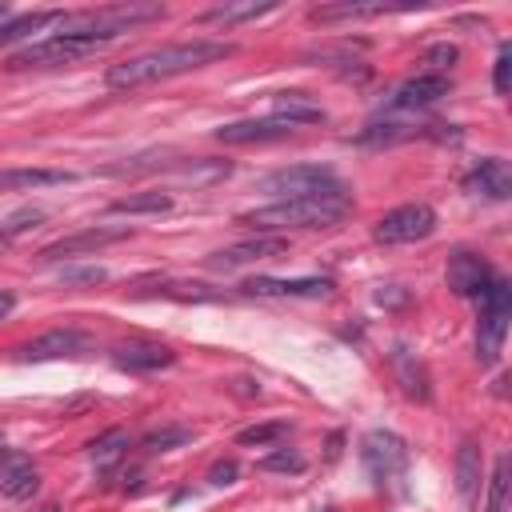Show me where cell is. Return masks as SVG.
Returning <instances> with one entry per match:
<instances>
[{"label": "cell", "mask_w": 512, "mask_h": 512, "mask_svg": "<svg viewBox=\"0 0 512 512\" xmlns=\"http://www.w3.org/2000/svg\"><path fill=\"white\" fill-rule=\"evenodd\" d=\"M36 484H40V472L32 468V460L0 448V492L12 500H24L36 492Z\"/></svg>", "instance_id": "16"}, {"label": "cell", "mask_w": 512, "mask_h": 512, "mask_svg": "<svg viewBox=\"0 0 512 512\" xmlns=\"http://www.w3.org/2000/svg\"><path fill=\"white\" fill-rule=\"evenodd\" d=\"M272 116L296 128V124H320L324 120V108L316 100H308L304 92H276L272 96Z\"/></svg>", "instance_id": "18"}, {"label": "cell", "mask_w": 512, "mask_h": 512, "mask_svg": "<svg viewBox=\"0 0 512 512\" xmlns=\"http://www.w3.org/2000/svg\"><path fill=\"white\" fill-rule=\"evenodd\" d=\"M288 248L284 236H256V240H244V244H232V248H220L212 256V268H240V264H252V260H268V256H280Z\"/></svg>", "instance_id": "15"}, {"label": "cell", "mask_w": 512, "mask_h": 512, "mask_svg": "<svg viewBox=\"0 0 512 512\" xmlns=\"http://www.w3.org/2000/svg\"><path fill=\"white\" fill-rule=\"evenodd\" d=\"M508 320H512V288L508 280H492L480 296V320H476V360L480 364H496L504 336H508Z\"/></svg>", "instance_id": "3"}, {"label": "cell", "mask_w": 512, "mask_h": 512, "mask_svg": "<svg viewBox=\"0 0 512 512\" xmlns=\"http://www.w3.org/2000/svg\"><path fill=\"white\" fill-rule=\"evenodd\" d=\"M168 208H172L168 192H132V196H120L108 204V212H128V216H160Z\"/></svg>", "instance_id": "22"}, {"label": "cell", "mask_w": 512, "mask_h": 512, "mask_svg": "<svg viewBox=\"0 0 512 512\" xmlns=\"http://www.w3.org/2000/svg\"><path fill=\"white\" fill-rule=\"evenodd\" d=\"M236 476H240V464H236V460H216L212 472H208V484L228 488V484H236Z\"/></svg>", "instance_id": "34"}, {"label": "cell", "mask_w": 512, "mask_h": 512, "mask_svg": "<svg viewBox=\"0 0 512 512\" xmlns=\"http://www.w3.org/2000/svg\"><path fill=\"white\" fill-rule=\"evenodd\" d=\"M84 348H88V336L84 332H76V328H52V332H40L28 344H20L16 348V360H24V364L60 360V356H80Z\"/></svg>", "instance_id": "9"}, {"label": "cell", "mask_w": 512, "mask_h": 512, "mask_svg": "<svg viewBox=\"0 0 512 512\" xmlns=\"http://www.w3.org/2000/svg\"><path fill=\"white\" fill-rule=\"evenodd\" d=\"M40 220H44V212H40V208H24V212H16V216H8V220L0 224V240H12V236H20V232L36 228Z\"/></svg>", "instance_id": "30"}, {"label": "cell", "mask_w": 512, "mask_h": 512, "mask_svg": "<svg viewBox=\"0 0 512 512\" xmlns=\"http://www.w3.org/2000/svg\"><path fill=\"white\" fill-rule=\"evenodd\" d=\"M288 420H268V424H252V428H244L240 436H236V444L240 448H268V444H276L280 436H288Z\"/></svg>", "instance_id": "27"}, {"label": "cell", "mask_w": 512, "mask_h": 512, "mask_svg": "<svg viewBox=\"0 0 512 512\" xmlns=\"http://www.w3.org/2000/svg\"><path fill=\"white\" fill-rule=\"evenodd\" d=\"M464 192L484 196V200H508V196H512V172H508V160H500V156L480 160V164L464 176Z\"/></svg>", "instance_id": "11"}, {"label": "cell", "mask_w": 512, "mask_h": 512, "mask_svg": "<svg viewBox=\"0 0 512 512\" xmlns=\"http://www.w3.org/2000/svg\"><path fill=\"white\" fill-rule=\"evenodd\" d=\"M60 16H64V12H24V16L4 20V24H0V48L24 40V36H32V32H40L44 24H56Z\"/></svg>", "instance_id": "23"}, {"label": "cell", "mask_w": 512, "mask_h": 512, "mask_svg": "<svg viewBox=\"0 0 512 512\" xmlns=\"http://www.w3.org/2000/svg\"><path fill=\"white\" fill-rule=\"evenodd\" d=\"M448 88H452V84H448L444 72H420V76L404 80V84L392 92L388 108H392V112H420V108L436 104L440 96H448Z\"/></svg>", "instance_id": "10"}, {"label": "cell", "mask_w": 512, "mask_h": 512, "mask_svg": "<svg viewBox=\"0 0 512 512\" xmlns=\"http://www.w3.org/2000/svg\"><path fill=\"white\" fill-rule=\"evenodd\" d=\"M392 12L388 4H324V8H312V20L328 24V20H360V16H384Z\"/></svg>", "instance_id": "25"}, {"label": "cell", "mask_w": 512, "mask_h": 512, "mask_svg": "<svg viewBox=\"0 0 512 512\" xmlns=\"http://www.w3.org/2000/svg\"><path fill=\"white\" fill-rule=\"evenodd\" d=\"M112 360H116V368H128V372H156V368H168L176 360V352L164 344H124V348H116Z\"/></svg>", "instance_id": "17"}, {"label": "cell", "mask_w": 512, "mask_h": 512, "mask_svg": "<svg viewBox=\"0 0 512 512\" xmlns=\"http://www.w3.org/2000/svg\"><path fill=\"white\" fill-rule=\"evenodd\" d=\"M444 280H448V288H452L456 296H464V300H480V296H484V288L496 280V272L488 268V260H484L480 252L456 248V252L448 256Z\"/></svg>", "instance_id": "8"}, {"label": "cell", "mask_w": 512, "mask_h": 512, "mask_svg": "<svg viewBox=\"0 0 512 512\" xmlns=\"http://www.w3.org/2000/svg\"><path fill=\"white\" fill-rule=\"evenodd\" d=\"M260 468H264V472H300V468H304V456H296V452H288V448H276V452H268V456L260 460Z\"/></svg>", "instance_id": "31"}, {"label": "cell", "mask_w": 512, "mask_h": 512, "mask_svg": "<svg viewBox=\"0 0 512 512\" xmlns=\"http://www.w3.org/2000/svg\"><path fill=\"white\" fill-rule=\"evenodd\" d=\"M432 232H436V212L428 204H400L376 220L372 240L376 244H416V240H428Z\"/></svg>", "instance_id": "7"}, {"label": "cell", "mask_w": 512, "mask_h": 512, "mask_svg": "<svg viewBox=\"0 0 512 512\" xmlns=\"http://www.w3.org/2000/svg\"><path fill=\"white\" fill-rule=\"evenodd\" d=\"M476 484H480V448L472 440H464L460 452H456V488H460L464 500H472Z\"/></svg>", "instance_id": "24"}, {"label": "cell", "mask_w": 512, "mask_h": 512, "mask_svg": "<svg viewBox=\"0 0 512 512\" xmlns=\"http://www.w3.org/2000/svg\"><path fill=\"white\" fill-rule=\"evenodd\" d=\"M392 372H396V380L404 384V392H408L412 400H428V396H432L424 364H420L404 344H396V348H392Z\"/></svg>", "instance_id": "20"}, {"label": "cell", "mask_w": 512, "mask_h": 512, "mask_svg": "<svg viewBox=\"0 0 512 512\" xmlns=\"http://www.w3.org/2000/svg\"><path fill=\"white\" fill-rule=\"evenodd\" d=\"M268 12H276V0H244V4H220V8H208L200 20H208V24H240V20H260V16H268Z\"/></svg>", "instance_id": "21"}, {"label": "cell", "mask_w": 512, "mask_h": 512, "mask_svg": "<svg viewBox=\"0 0 512 512\" xmlns=\"http://www.w3.org/2000/svg\"><path fill=\"white\" fill-rule=\"evenodd\" d=\"M104 40H88V36H48V40H36L28 48H20L8 68H60V64H76L92 52H100Z\"/></svg>", "instance_id": "5"}, {"label": "cell", "mask_w": 512, "mask_h": 512, "mask_svg": "<svg viewBox=\"0 0 512 512\" xmlns=\"http://www.w3.org/2000/svg\"><path fill=\"white\" fill-rule=\"evenodd\" d=\"M324 512H332V508H324Z\"/></svg>", "instance_id": "38"}, {"label": "cell", "mask_w": 512, "mask_h": 512, "mask_svg": "<svg viewBox=\"0 0 512 512\" xmlns=\"http://www.w3.org/2000/svg\"><path fill=\"white\" fill-rule=\"evenodd\" d=\"M68 180L72 172H60V168H0V192H28V188H48Z\"/></svg>", "instance_id": "19"}, {"label": "cell", "mask_w": 512, "mask_h": 512, "mask_svg": "<svg viewBox=\"0 0 512 512\" xmlns=\"http://www.w3.org/2000/svg\"><path fill=\"white\" fill-rule=\"evenodd\" d=\"M236 52V44L228 40H180V44H164V48H148L140 56H128L120 64H112L104 72V84L124 92V88H140V84H156L168 76H184L192 68L228 60Z\"/></svg>", "instance_id": "1"}, {"label": "cell", "mask_w": 512, "mask_h": 512, "mask_svg": "<svg viewBox=\"0 0 512 512\" xmlns=\"http://www.w3.org/2000/svg\"><path fill=\"white\" fill-rule=\"evenodd\" d=\"M104 280V268H72L64 272V284H100Z\"/></svg>", "instance_id": "35"}, {"label": "cell", "mask_w": 512, "mask_h": 512, "mask_svg": "<svg viewBox=\"0 0 512 512\" xmlns=\"http://www.w3.org/2000/svg\"><path fill=\"white\" fill-rule=\"evenodd\" d=\"M292 136V124L268 116V120H236V124H224L216 128V140L220 144H268V140H284Z\"/></svg>", "instance_id": "14"}, {"label": "cell", "mask_w": 512, "mask_h": 512, "mask_svg": "<svg viewBox=\"0 0 512 512\" xmlns=\"http://www.w3.org/2000/svg\"><path fill=\"white\" fill-rule=\"evenodd\" d=\"M260 192L280 196V200H300V196H324V192H340L344 184L336 180L332 168L324 164H296V168H276L268 176L256 180Z\"/></svg>", "instance_id": "4"}, {"label": "cell", "mask_w": 512, "mask_h": 512, "mask_svg": "<svg viewBox=\"0 0 512 512\" xmlns=\"http://www.w3.org/2000/svg\"><path fill=\"white\" fill-rule=\"evenodd\" d=\"M4 12H8V8H4V4H0V16H4Z\"/></svg>", "instance_id": "37"}, {"label": "cell", "mask_w": 512, "mask_h": 512, "mask_svg": "<svg viewBox=\"0 0 512 512\" xmlns=\"http://www.w3.org/2000/svg\"><path fill=\"white\" fill-rule=\"evenodd\" d=\"M360 464H364V472L376 484H388V480L404 476V468H408V444L396 432H388V428H372L360 440Z\"/></svg>", "instance_id": "6"}, {"label": "cell", "mask_w": 512, "mask_h": 512, "mask_svg": "<svg viewBox=\"0 0 512 512\" xmlns=\"http://www.w3.org/2000/svg\"><path fill=\"white\" fill-rule=\"evenodd\" d=\"M128 228H84V232H72V236H60L56 244H48L40 256L44 260H68V256H84V252H96L104 244H116L124 240Z\"/></svg>", "instance_id": "12"}, {"label": "cell", "mask_w": 512, "mask_h": 512, "mask_svg": "<svg viewBox=\"0 0 512 512\" xmlns=\"http://www.w3.org/2000/svg\"><path fill=\"white\" fill-rule=\"evenodd\" d=\"M124 448H128V432L112 428V432H104V436H96V440L88 444V456H92L100 468H108V464H116V460L124 456Z\"/></svg>", "instance_id": "26"}, {"label": "cell", "mask_w": 512, "mask_h": 512, "mask_svg": "<svg viewBox=\"0 0 512 512\" xmlns=\"http://www.w3.org/2000/svg\"><path fill=\"white\" fill-rule=\"evenodd\" d=\"M160 292L176 300H216V292H204V284H164Z\"/></svg>", "instance_id": "33"}, {"label": "cell", "mask_w": 512, "mask_h": 512, "mask_svg": "<svg viewBox=\"0 0 512 512\" xmlns=\"http://www.w3.org/2000/svg\"><path fill=\"white\" fill-rule=\"evenodd\" d=\"M196 432L192 428H180V424H168V428H152L144 440H140V448L144 452H172V448H180V444H188Z\"/></svg>", "instance_id": "28"}, {"label": "cell", "mask_w": 512, "mask_h": 512, "mask_svg": "<svg viewBox=\"0 0 512 512\" xmlns=\"http://www.w3.org/2000/svg\"><path fill=\"white\" fill-rule=\"evenodd\" d=\"M508 504V456H496L492 480H488V508L484 512H504Z\"/></svg>", "instance_id": "29"}, {"label": "cell", "mask_w": 512, "mask_h": 512, "mask_svg": "<svg viewBox=\"0 0 512 512\" xmlns=\"http://www.w3.org/2000/svg\"><path fill=\"white\" fill-rule=\"evenodd\" d=\"M12 304H16V300H12V292H0V320L12 312Z\"/></svg>", "instance_id": "36"}, {"label": "cell", "mask_w": 512, "mask_h": 512, "mask_svg": "<svg viewBox=\"0 0 512 512\" xmlns=\"http://www.w3.org/2000/svg\"><path fill=\"white\" fill-rule=\"evenodd\" d=\"M352 212V196L348 188L340 192H324V196H300V200H276L252 212H240L236 220L256 228L260 236L268 232H288V228H332Z\"/></svg>", "instance_id": "2"}, {"label": "cell", "mask_w": 512, "mask_h": 512, "mask_svg": "<svg viewBox=\"0 0 512 512\" xmlns=\"http://www.w3.org/2000/svg\"><path fill=\"white\" fill-rule=\"evenodd\" d=\"M248 296H328L332 280L324 276H300V280H276V276H252L240 284Z\"/></svg>", "instance_id": "13"}, {"label": "cell", "mask_w": 512, "mask_h": 512, "mask_svg": "<svg viewBox=\"0 0 512 512\" xmlns=\"http://www.w3.org/2000/svg\"><path fill=\"white\" fill-rule=\"evenodd\" d=\"M508 84H512V48L500 44V52H496V68H492V88H496L500 96H508Z\"/></svg>", "instance_id": "32"}]
</instances>
